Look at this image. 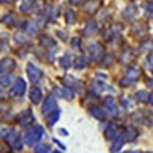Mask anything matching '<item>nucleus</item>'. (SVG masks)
<instances>
[{
    "instance_id": "nucleus-1",
    "label": "nucleus",
    "mask_w": 153,
    "mask_h": 153,
    "mask_svg": "<svg viewBox=\"0 0 153 153\" xmlns=\"http://www.w3.org/2000/svg\"><path fill=\"white\" fill-rule=\"evenodd\" d=\"M43 135H45L43 127H40V126L31 127V129L26 132V135H25V143H26L28 146H34L35 143L40 141Z\"/></svg>"
},
{
    "instance_id": "nucleus-2",
    "label": "nucleus",
    "mask_w": 153,
    "mask_h": 153,
    "mask_svg": "<svg viewBox=\"0 0 153 153\" xmlns=\"http://www.w3.org/2000/svg\"><path fill=\"white\" fill-rule=\"evenodd\" d=\"M26 69H28V76H29V80H31V83H38L42 80V76H43V72L38 69L35 65H32V63H28V66H26Z\"/></svg>"
},
{
    "instance_id": "nucleus-3",
    "label": "nucleus",
    "mask_w": 153,
    "mask_h": 153,
    "mask_svg": "<svg viewBox=\"0 0 153 153\" xmlns=\"http://www.w3.org/2000/svg\"><path fill=\"white\" fill-rule=\"evenodd\" d=\"M16 68V61L12 58H3L0 61V78L2 76L9 75V72H12V69Z\"/></svg>"
},
{
    "instance_id": "nucleus-4",
    "label": "nucleus",
    "mask_w": 153,
    "mask_h": 153,
    "mask_svg": "<svg viewBox=\"0 0 153 153\" xmlns=\"http://www.w3.org/2000/svg\"><path fill=\"white\" fill-rule=\"evenodd\" d=\"M26 91V83L22 78H17L11 86V97H22Z\"/></svg>"
},
{
    "instance_id": "nucleus-5",
    "label": "nucleus",
    "mask_w": 153,
    "mask_h": 153,
    "mask_svg": "<svg viewBox=\"0 0 153 153\" xmlns=\"http://www.w3.org/2000/svg\"><path fill=\"white\" fill-rule=\"evenodd\" d=\"M103 46H101L100 43H94L89 46V54H91V58L92 60H100L101 57H103Z\"/></svg>"
},
{
    "instance_id": "nucleus-6",
    "label": "nucleus",
    "mask_w": 153,
    "mask_h": 153,
    "mask_svg": "<svg viewBox=\"0 0 153 153\" xmlns=\"http://www.w3.org/2000/svg\"><path fill=\"white\" fill-rule=\"evenodd\" d=\"M54 109H57V100H55L54 97H48V98L45 100V103H43V109H42L43 115L51 113Z\"/></svg>"
},
{
    "instance_id": "nucleus-7",
    "label": "nucleus",
    "mask_w": 153,
    "mask_h": 153,
    "mask_svg": "<svg viewBox=\"0 0 153 153\" xmlns=\"http://www.w3.org/2000/svg\"><path fill=\"white\" fill-rule=\"evenodd\" d=\"M104 107L109 110L110 115H118V104H117V100H115V98L107 97L104 100Z\"/></svg>"
},
{
    "instance_id": "nucleus-8",
    "label": "nucleus",
    "mask_w": 153,
    "mask_h": 153,
    "mask_svg": "<svg viewBox=\"0 0 153 153\" xmlns=\"http://www.w3.org/2000/svg\"><path fill=\"white\" fill-rule=\"evenodd\" d=\"M29 98L34 104H38L42 101V91L38 87H32L31 89V92H29Z\"/></svg>"
},
{
    "instance_id": "nucleus-9",
    "label": "nucleus",
    "mask_w": 153,
    "mask_h": 153,
    "mask_svg": "<svg viewBox=\"0 0 153 153\" xmlns=\"http://www.w3.org/2000/svg\"><path fill=\"white\" fill-rule=\"evenodd\" d=\"M117 133H118L117 126H115L113 123H109V124H107V127H106V130H104L106 138H107V139H112V138H115V136H118Z\"/></svg>"
},
{
    "instance_id": "nucleus-10",
    "label": "nucleus",
    "mask_w": 153,
    "mask_h": 153,
    "mask_svg": "<svg viewBox=\"0 0 153 153\" xmlns=\"http://www.w3.org/2000/svg\"><path fill=\"white\" fill-rule=\"evenodd\" d=\"M95 32H97V23H95V22H87L86 26H84V29H83V34H84L86 37H91V35H94Z\"/></svg>"
},
{
    "instance_id": "nucleus-11",
    "label": "nucleus",
    "mask_w": 153,
    "mask_h": 153,
    "mask_svg": "<svg viewBox=\"0 0 153 153\" xmlns=\"http://www.w3.org/2000/svg\"><path fill=\"white\" fill-rule=\"evenodd\" d=\"M34 8H35V0H22L20 3L22 12H31Z\"/></svg>"
},
{
    "instance_id": "nucleus-12",
    "label": "nucleus",
    "mask_w": 153,
    "mask_h": 153,
    "mask_svg": "<svg viewBox=\"0 0 153 153\" xmlns=\"http://www.w3.org/2000/svg\"><path fill=\"white\" fill-rule=\"evenodd\" d=\"M138 16V8L135 6V5H129V6H127L126 8V11H124V17L126 19H135Z\"/></svg>"
},
{
    "instance_id": "nucleus-13",
    "label": "nucleus",
    "mask_w": 153,
    "mask_h": 153,
    "mask_svg": "<svg viewBox=\"0 0 153 153\" xmlns=\"http://www.w3.org/2000/svg\"><path fill=\"white\" fill-rule=\"evenodd\" d=\"M139 75H141V71L138 68H129V71H127V80H130L133 83L139 78Z\"/></svg>"
},
{
    "instance_id": "nucleus-14",
    "label": "nucleus",
    "mask_w": 153,
    "mask_h": 153,
    "mask_svg": "<svg viewBox=\"0 0 153 153\" xmlns=\"http://www.w3.org/2000/svg\"><path fill=\"white\" fill-rule=\"evenodd\" d=\"M91 113H92V117H95L97 120H104V117H106V112H104V109L97 107V106L91 109Z\"/></svg>"
},
{
    "instance_id": "nucleus-15",
    "label": "nucleus",
    "mask_w": 153,
    "mask_h": 153,
    "mask_svg": "<svg viewBox=\"0 0 153 153\" xmlns=\"http://www.w3.org/2000/svg\"><path fill=\"white\" fill-rule=\"evenodd\" d=\"M42 45H43V46H48L49 51H55V48H57L55 42L52 40V38H49L48 35H45V37L42 38Z\"/></svg>"
},
{
    "instance_id": "nucleus-16",
    "label": "nucleus",
    "mask_w": 153,
    "mask_h": 153,
    "mask_svg": "<svg viewBox=\"0 0 153 153\" xmlns=\"http://www.w3.org/2000/svg\"><path fill=\"white\" fill-rule=\"evenodd\" d=\"M58 117H60V110H58V109H54L52 113H48V115H46V120H48V123H49L51 126H52V124L58 120Z\"/></svg>"
},
{
    "instance_id": "nucleus-17",
    "label": "nucleus",
    "mask_w": 153,
    "mask_h": 153,
    "mask_svg": "<svg viewBox=\"0 0 153 153\" xmlns=\"http://www.w3.org/2000/svg\"><path fill=\"white\" fill-rule=\"evenodd\" d=\"M92 89L97 92V94H101V92H104V91H107V84H104V83H101V81H95L94 84H92Z\"/></svg>"
},
{
    "instance_id": "nucleus-18",
    "label": "nucleus",
    "mask_w": 153,
    "mask_h": 153,
    "mask_svg": "<svg viewBox=\"0 0 153 153\" xmlns=\"http://www.w3.org/2000/svg\"><path fill=\"white\" fill-rule=\"evenodd\" d=\"M136 135H138L136 129H133V127H129V129L126 130V136H124V139H126V141H133V139L136 138Z\"/></svg>"
},
{
    "instance_id": "nucleus-19",
    "label": "nucleus",
    "mask_w": 153,
    "mask_h": 153,
    "mask_svg": "<svg viewBox=\"0 0 153 153\" xmlns=\"http://www.w3.org/2000/svg\"><path fill=\"white\" fill-rule=\"evenodd\" d=\"M71 60H72V55H71V54H66L65 57L61 58V66L65 68V69H69V68L72 66V63H71Z\"/></svg>"
},
{
    "instance_id": "nucleus-20",
    "label": "nucleus",
    "mask_w": 153,
    "mask_h": 153,
    "mask_svg": "<svg viewBox=\"0 0 153 153\" xmlns=\"http://www.w3.org/2000/svg\"><path fill=\"white\" fill-rule=\"evenodd\" d=\"M38 26L40 25H37V23H26V31H28V34H37L38 32Z\"/></svg>"
},
{
    "instance_id": "nucleus-21",
    "label": "nucleus",
    "mask_w": 153,
    "mask_h": 153,
    "mask_svg": "<svg viewBox=\"0 0 153 153\" xmlns=\"http://www.w3.org/2000/svg\"><path fill=\"white\" fill-rule=\"evenodd\" d=\"M87 58H84V57H81V58H78V60H76V63H75V69H83V68H86L87 66Z\"/></svg>"
},
{
    "instance_id": "nucleus-22",
    "label": "nucleus",
    "mask_w": 153,
    "mask_h": 153,
    "mask_svg": "<svg viewBox=\"0 0 153 153\" xmlns=\"http://www.w3.org/2000/svg\"><path fill=\"white\" fill-rule=\"evenodd\" d=\"M16 40H17V43H29V40L31 38L26 35V34H16Z\"/></svg>"
},
{
    "instance_id": "nucleus-23",
    "label": "nucleus",
    "mask_w": 153,
    "mask_h": 153,
    "mask_svg": "<svg viewBox=\"0 0 153 153\" xmlns=\"http://www.w3.org/2000/svg\"><path fill=\"white\" fill-rule=\"evenodd\" d=\"M66 22H68V25H74L75 23V11L68 9V12H66Z\"/></svg>"
},
{
    "instance_id": "nucleus-24",
    "label": "nucleus",
    "mask_w": 153,
    "mask_h": 153,
    "mask_svg": "<svg viewBox=\"0 0 153 153\" xmlns=\"http://www.w3.org/2000/svg\"><path fill=\"white\" fill-rule=\"evenodd\" d=\"M124 141H126V139H124V136H121V135H118V141H115V146H113V152H117V150H120L121 147H123V144H124Z\"/></svg>"
},
{
    "instance_id": "nucleus-25",
    "label": "nucleus",
    "mask_w": 153,
    "mask_h": 153,
    "mask_svg": "<svg viewBox=\"0 0 153 153\" xmlns=\"http://www.w3.org/2000/svg\"><path fill=\"white\" fill-rule=\"evenodd\" d=\"M98 5H100V3L97 2V0H94V2L91 0V2L86 5V12H92V11H95V9L98 8Z\"/></svg>"
},
{
    "instance_id": "nucleus-26",
    "label": "nucleus",
    "mask_w": 153,
    "mask_h": 153,
    "mask_svg": "<svg viewBox=\"0 0 153 153\" xmlns=\"http://www.w3.org/2000/svg\"><path fill=\"white\" fill-rule=\"evenodd\" d=\"M2 22L6 23V25H9V26H12V25H14V12H9V14H8Z\"/></svg>"
},
{
    "instance_id": "nucleus-27",
    "label": "nucleus",
    "mask_w": 153,
    "mask_h": 153,
    "mask_svg": "<svg viewBox=\"0 0 153 153\" xmlns=\"http://www.w3.org/2000/svg\"><path fill=\"white\" fill-rule=\"evenodd\" d=\"M147 97H149V94L146 92V91H139V92H136V100L138 101H147Z\"/></svg>"
},
{
    "instance_id": "nucleus-28",
    "label": "nucleus",
    "mask_w": 153,
    "mask_h": 153,
    "mask_svg": "<svg viewBox=\"0 0 153 153\" xmlns=\"http://www.w3.org/2000/svg\"><path fill=\"white\" fill-rule=\"evenodd\" d=\"M61 94L65 95V97H66L68 100H72V98H74V91H72L71 87H65V89H63V91H61Z\"/></svg>"
},
{
    "instance_id": "nucleus-29",
    "label": "nucleus",
    "mask_w": 153,
    "mask_h": 153,
    "mask_svg": "<svg viewBox=\"0 0 153 153\" xmlns=\"http://www.w3.org/2000/svg\"><path fill=\"white\" fill-rule=\"evenodd\" d=\"M121 103L124 104V107L126 109H132L133 107V101L129 98V100H127V98H121Z\"/></svg>"
},
{
    "instance_id": "nucleus-30",
    "label": "nucleus",
    "mask_w": 153,
    "mask_h": 153,
    "mask_svg": "<svg viewBox=\"0 0 153 153\" xmlns=\"http://www.w3.org/2000/svg\"><path fill=\"white\" fill-rule=\"evenodd\" d=\"M49 152H51V149L48 146H38V147H35V153H49Z\"/></svg>"
},
{
    "instance_id": "nucleus-31",
    "label": "nucleus",
    "mask_w": 153,
    "mask_h": 153,
    "mask_svg": "<svg viewBox=\"0 0 153 153\" xmlns=\"http://www.w3.org/2000/svg\"><path fill=\"white\" fill-rule=\"evenodd\" d=\"M153 48V40H149V42H146V43H143L141 45V51H147V48Z\"/></svg>"
},
{
    "instance_id": "nucleus-32",
    "label": "nucleus",
    "mask_w": 153,
    "mask_h": 153,
    "mask_svg": "<svg viewBox=\"0 0 153 153\" xmlns=\"http://www.w3.org/2000/svg\"><path fill=\"white\" fill-rule=\"evenodd\" d=\"M146 12H147L149 17H153V6H152V3H149V5L146 6Z\"/></svg>"
},
{
    "instance_id": "nucleus-33",
    "label": "nucleus",
    "mask_w": 153,
    "mask_h": 153,
    "mask_svg": "<svg viewBox=\"0 0 153 153\" xmlns=\"http://www.w3.org/2000/svg\"><path fill=\"white\" fill-rule=\"evenodd\" d=\"M147 65H149V68H150V69H153V52L147 57Z\"/></svg>"
},
{
    "instance_id": "nucleus-34",
    "label": "nucleus",
    "mask_w": 153,
    "mask_h": 153,
    "mask_svg": "<svg viewBox=\"0 0 153 153\" xmlns=\"http://www.w3.org/2000/svg\"><path fill=\"white\" fill-rule=\"evenodd\" d=\"M120 84H121L123 87H127V84H132V81H130V80H127V78H124V80L120 81Z\"/></svg>"
},
{
    "instance_id": "nucleus-35",
    "label": "nucleus",
    "mask_w": 153,
    "mask_h": 153,
    "mask_svg": "<svg viewBox=\"0 0 153 153\" xmlns=\"http://www.w3.org/2000/svg\"><path fill=\"white\" fill-rule=\"evenodd\" d=\"M71 3H72V5H80L81 0H71Z\"/></svg>"
},
{
    "instance_id": "nucleus-36",
    "label": "nucleus",
    "mask_w": 153,
    "mask_h": 153,
    "mask_svg": "<svg viewBox=\"0 0 153 153\" xmlns=\"http://www.w3.org/2000/svg\"><path fill=\"white\" fill-rule=\"evenodd\" d=\"M149 103L153 106V94H152V95H149Z\"/></svg>"
},
{
    "instance_id": "nucleus-37",
    "label": "nucleus",
    "mask_w": 153,
    "mask_h": 153,
    "mask_svg": "<svg viewBox=\"0 0 153 153\" xmlns=\"http://www.w3.org/2000/svg\"><path fill=\"white\" fill-rule=\"evenodd\" d=\"M5 97V92H3V89H2V86H0V98H3Z\"/></svg>"
},
{
    "instance_id": "nucleus-38",
    "label": "nucleus",
    "mask_w": 153,
    "mask_h": 153,
    "mask_svg": "<svg viewBox=\"0 0 153 153\" xmlns=\"http://www.w3.org/2000/svg\"><path fill=\"white\" fill-rule=\"evenodd\" d=\"M149 84H150V86L153 87V80H150V81H149Z\"/></svg>"
},
{
    "instance_id": "nucleus-39",
    "label": "nucleus",
    "mask_w": 153,
    "mask_h": 153,
    "mask_svg": "<svg viewBox=\"0 0 153 153\" xmlns=\"http://www.w3.org/2000/svg\"><path fill=\"white\" fill-rule=\"evenodd\" d=\"M0 2H5L6 3V2H11V0H0Z\"/></svg>"
},
{
    "instance_id": "nucleus-40",
    "label": "nucleus",
    "mask_w": 153,
    "mask_h": 153,
    "mask_svg": "<svg viewBox=\"0 0 153 153\" xmlns=\"http://www.w3.org/2000/svg\"><path fill=\"white\" fill-rule=\"evenodd\" d=\"M2 48H3V45H2V42H0V51H2Z\"/></svg>"
},
{
    "instance_id": "nucleus-41",
    "label": "nucleus",
    "mask_w": 153,
    "mask_h": 153,
    "mask_svg": "<svg viewBox=\"0 0 153 153\" xmlns=\"http://www.w3.org/2000/svg\"><path fill=\"white\" fill-rule=\"evenodd\" d=\"M150 3H152V6H153V0H152V2H150Z\"/></svg>"
},
{
    "instance_id": "nucleus-42",
    "label": "nucleus",
    "mask_w": 153,
    "mask_h": 153,
    "mask_svg": "<svg viewBox=\"0 0 153 153\" xmlns=\"http://www.w3.org/2000/svg\"><path fill=\"white\" fill-rule=\"evenodd\" d=\"M54 153H60V152H54Z\"/></svg>"
}]
</instances>
